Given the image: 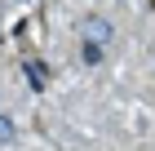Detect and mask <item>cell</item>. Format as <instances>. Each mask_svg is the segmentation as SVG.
<instances>
[{
  "label": "cell",
  "mask_w": 155,
  "mask_h": 151,
  "mask_svg": "<svg viewBox=\"0 0 155 151\" xmlns=\"http://www.w3.org/2000/svg\"><path fill=\"white\" fill-rule=\"evenodd\" d=\"M13 138V120H5V116H0V142H9Z\"/></svg>",
  "instance_id": "cell-3"
},
{
  "label": "cell",
  "mask_w": 155,
  "mask_h": 151,
  "mask_svg": "<svg viewBox=\"0 0 155 151\" xmlns=\"http://www.w3.org/2000/svg\"><path fill=\"white\" fill-rule=\"evenodd\" d=\"M27 80H31V84H36V89H40V84L49 80V71H45V62H27Z\"/></svg>",
  "instance_id": "cell-2"
},
{
  "label": "cell",
  "mask_w": 155,
  "mask_h": 151,
  "mask_svg": "<svg viewBox=\"0 0 155 151\" xmlns=\"http://www.w3.org/2000/svg\"><path fill=\"white\" fill-rule=\"evenodd\" d=\"M75 40H80V53L89 67H97V62L107 58L111 40H115V27L107 22V18H97V13H84L80 22H75Z\"/></svg>",
  "instance_id": "cell-1"
}]
</instances>
